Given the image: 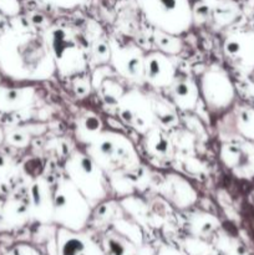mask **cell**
Returning <instances> with one entry per match:
<instances>
[{"label":"cell","mask_w":254,"mask_h":255,"mask_svg":"<svg viewBox=\"0 0 254 255\" xmlns=\"http://www.w3.org/2000/svg\"><path fill=\"white\" fill-rule=\"evenodd\" d=\"M11 19L0 36V69L17 81L51 80L57 72L44 31L20 15Z\"/></svg>","instance_id":"cell-1"},{"label":"cell","mask_w":254,"mask_h":255,"mask_svg":"<svg viewBox=\"0 0 254 255\" xmlns=\"http://www.w3.org/2000/svg\"><path fill=\"white\" fill-rule=\"evenodd\" d=\"M49 49L61 77L85 74L89 67V51L82 37L74 27L65 24H50L44 30Z\"/></svg>","instance_id":"cell-2"},{"label":"cell","mask_w":254,"mask_h":255,"mask_svg":"<svg viewBox=\"0 0 254 255\" xmlns=\"http://www.w3.org/2000/svg\"><path fill=\"white\" fill-rule=\"evenodd\" d=\"M86 152L107 173L117 171L136 172L141 167L133 142L116 131H104L86 146Z\"/></svg>","instance_id":"cell-3"},{"label":"cell","mask_w":254,"mask_h":255,"mask_svg":"<svg viewBox=\"0 0 254 255\" xmlns=\"http://www.w3.org/2000/svg\"><path fill=\"white\" fill-rule=\"evenodd\" d=\"M144 19L153 29L173 35L186 34L193 26L191 0H136Z\"/></svg>","instance_id":"cell-4"},{"label":"cell","mask_w":254,"mask_h":255,"mask_svg":"<svg viewBox=\"0 0 254 255\" xmlns=\"http://www.w3.org/2000/svg\"><path fill=\"white\" fill-rule=\"evenodd\" d=\"M64 169L67 178L84 194L91 207L107 198L110 183L106 172L86 152H72L65 162Z\"/></svg>","instance_id":"cell-5"},{"label":"cell","mask_w":254,"mask_h":255,"mask_svg":"<svg viewBox=\"0 0 254 255\" xmlns=\"http://www.w3.org/2000/svg\"><path fill=\"white\" fill-rule=\"evenodd\" d=\"M91 204L67 177L54 187V219L70 229H80L91 216Z\"/></svg>","instance_id":"cell-6"},{"label":"cell","mask_w":254,"mask_h":255,"mask_svg":"<svg viewBox=\"0 0 254 255\" xmlns=\"http://www.w3.org/2000/svg\"><path fill=\"white\" fill-rule=\"evenodd\" d=\"M199 94L209 111L228 109L236 100V87L228 72L219 65H211L198 80Z\"/></svg>","instance_id":"cell-7"},{"label":"cell","mask_w":254,"mask_h":255,"mask_svg":"<svg viewBox=\"0 0 254 255\" xmlns=\"http://www.w3.org/2000/svg\"><path fill=\"white\" fill-rule=\"evenodd\" d=\"M111 46V60L110 65L115 69L120 77L126 81L143 86L144 81V52L137 44L131 40L120 41L115 37H110Z\"/></svg>","instance_id":"cell-8"},{"label":"cell","mask_w":254,"mask_h":255,"mask_svg":"<svg viewBox=\"0 0 254 255\" xmlns=\"http://www.w3.org/2000/svg\"><path fill=\"white\" fill-rule=\"evenodd\" d=\"M116 109L120 120L138 133L144 134L157 126L151 97L141 90L131 89L125 92Z\"/></svg>","instance_id":"cell-9"},{"label":"cell","mask_w":254,"mask_h":255,"mask_svg":"<svg viewBox=\"0 0 254 255\" xmlns=\"http://www.w3.org/2000/svg\"><path fill=\"white\" fill-rule=\"evenodd\" d=\"M242 15L234 0H197L193 4V25L219 31L233 25Z\"/></svg>","instance_id":"cell-10"},{"label":"cell","mask_w":254,"mask_h":255,"mask_svg":"<svg viewBox=\"0 0 254 255\" xmlns=\"http://www.w3.org/2000/svg\"><path fill=\"white\" fill-rule=\"evenodd\" d=\"M223 54L228 64L239 74L249 76L254 72V30L237 29L223 40Z\"/></svg>","instance_id":"cell-11"},{"label":"cell","mask_w":254,"mask_h":255,"mask_svg":"<svg viewBox=\"0 0 254 255\" xmlns=\"http://www.w3.org/2000/svg\"><path fill=\"white\" fill-rule=\"evenodd\" d=\"M177 76L174 56L159 50L144 55V81L154 89H168Z\"/></svg>","instance_id":"cell-12"},{"label":"cell","mask_w":254,"mask_h":255,"mask_svg":"<svg viewBox=\"0 0 254 255\" xmlns=\"http://www.w3.org/2000/svg\"><path fill=\"white\" fill-rule=\"evenodd\" d=\"M254 142L229 141L221 147V159L224 166L237 176L252 177L254 174Z\"/></svg>","instance_id":"cell-13"},{"label":"cell","mask_w":254,"mask_h":255,"mask_svg":"<svg viewBox=\"0 0 254 255\" xmlns=\"http://www.w3.org/2000/svg\"><path fill=\"white\" fill-rule=\"evenodd\" d=\"M117 77L120 76L110 64L96 66L91 75L92 89L96 90L102 101L109 106L116 107L126 92Z\"/></svg>","instance_id":"cell-14"},{"label":"cell","mask_w":254,"mask_h":255,"mask_svg":"<svg viewBox=\"0 0 254 255\" xmlns=\"http://www.w3.org/2000/svg\"><path fill=\"white\" fill-rule=\"evenodd\" d=\"M29 213L39 221L54 219V188L44 177H37L27 189Z\"/></svg>","instance_id":"cell-15"},{"label":"cell","mask_w":254,"mask_h":255,"mask_svg":"<svg viewBox=\"0 0 254 255\" xmlns=\"http://www.w3.org/2000/svg\"><path fill=\"white\" fill-rule=\"evenodd\" d=\"M161 193L168 202L178 208H188L197 202L198 194L191 183L179 174L171 173L164 177Z\"/></svg>","instance_id":"cell-16"},{"label":"cell","mask_w":254,"mask_h":255,"mask_svg":"<svg viewBox=\"0 0 254 255\" xmlns=\"http://www.w3.org/2000/svg\"><path fill=\"white\" fill-rule=\"evenodd\" d=\"M168 94L174 107L184 112L193 111L201 99L198 82L186 75H177L168 87Z\"/></svg>","instance_id":"cell-17"},{"label":"cell","mask_w":254,"mask_h":255,"mask_svg":"<svg viewBox=\"0 0 254 255\" xmlns=\"http://www.w3.org/2000/svg\"><path fill=\"white\" fill-rule=\"evenodd\" d=\"M36 99V90L32 86H0V112L12 114L24 111L32 106Z\"/></svg>","instance_id":"cell-18"},{"label":"cell","mask_w":254,"mask_h":255,"mask_svg":"<svg viewBox=\"0 0 254 255\" xmlns=\"http://www.w3.org/2000/svg\"><path fill=\"white\" fill-rule=\"evenodd\" d=\"M143 147L149 156L159 161H169L173 157V144L159 126L152 127L143 134Z\"/></svg>","instance_id":"cell-19"},{"label":"cell","mask_w":254,"mask_h":255,"mask_svg":"<svg viewBox=\"0 0 254 255\" xmlns=\"http://www.w3.org/2000/svg\"><path fill=\"white\" fill-rule=\"evenodd\" d=\"M104 131V122L101 117L92 111L80 112L75 120V136L81 143L89 144Z\"/></svg>","instance_id":"cell-20"},{"label":"cell","mask_w":254,"mask_h":255,"mask_svg":"<svg viewBox=\"0 0 254 255\" xmlns=\"http://www.w3.org/2000/svg\"><path fill=\"white\" fill-rule=\"evenodd\" d=\"M151 101L154 116H156L157 126H159L161 128H171L178 124V116H177L176 107L173 104H167L164 100L159 99V97H151Z\"/></svg>","instance_id":"cell-21"},{"label":"cell","mask_w":254,"mask_h":255,"mask_svg":"<svg viewBox=\"0 0 254 255\" xmlns=\"http://www.w3.org/2000/svg\"><path fill=\"white\" fill-rule=\"evenodd\" d=\"M152 39H153L154 45L157 46V50L167 55H171V56H176L183 50V41H182L181 36H178V35L153 29Z\"/></svg>","instance_id":"cell-22"},{"label":"cell","mask_w":254,"mask_h":255,"mask_svg":"<svg viewBox=\"0 0 254 255\" xmlns=\"http://www.w3.org/2000/svg\"><path fill=\"white\" fill-rule=\"evenodd\" d=\"M236 128L244 139L254 142V109L251 106H241L237 109Z\"/></svg>","instance_id":"cell-23"},{"label":"cell","mask_w":254,"mask_h":255,"mask_svg":"<svg viewBox=\"0 0 254 255\" xmlns=\"http://www.w3.org/2000/svg\"><path fill=\"white\" fill-rule=\"evenodd\" d=\"M111 60V46L109 39L97 37L89 49V67L95 69L100 65L110 64Z\"/></svg>","instance_id":"cell-24"},{"label":"cell","mask_w":254,"mask_h":255,"mask_svg":"<svg viewBox=\"0 0 254 255\" xmlns=\"http://www.w3.org/2000/svg\"><path fill=\"white\" fill-rule=\"evenodd\" d=\"M131 172L117 171L110 174V187L115 188V191L121 196H129L134 189V182L129 178Z\"/></svg>","instance_id":"cell-25"},{"label":"cell","mask_w":254,"mask_h":255,"mask_svg":"<svg viewBox=\"0 0 254 255\" xmlns=\"http://www.w3.org/2000/svg\"><path fill=\"white\" fill-rule=\"evenodd\" d=\"M32 133L24 128H12L5 133V141L16 148H25L31 142Z\"/></svg>","instance_id":"cell-26"},{"label":"cell","mask_w":254,"mask_h":255,"mask_svg":"<svg viewBox=\"0 0 254 255\" xmlns=\"http://www.w3.org/2000/svg\"><path fill=\"white\" fill-rule=\"evenodd\" d=\"M72 91L76 96L79 97H86L89 96L90 92L92 90V85H91V77L85 76L84 74L77 75V76L72 77Z\"/></svg>","instance_id":"cell-27"},{"label":"cell","mask_w":254,"mask_h":255,"mask_svg":"<svg viewBox=\"0 0 254 255\" xmlns=\"http://www.w3.org/2000/svg\"><path fill=\"white\" fill-rule=\"evenodd\" d=\"M36 1L52 9L74 10L86 4L87 0H36Z\"/></svg>","instance_id":"cell-28"},{"label":"cell","mask_w":254,"mask_h":255,"mask_svg":"<svg viewBox=\"0 0 254 255\" xmlns=\"http://www.w3.org/2000/svg\"><path fill=\"white\" fill-rule=\"evenodd\" d=\"M21 9L20 0H0V14L2 16L16 17L21 12Z\"/></svg>","instance_id":"cell-29"},{"label":"cell","mask_w":254,"mask_h":255,"mask_svg":"<svg viewBox=\"0 0 254 255\" xmlns=\"http://www.w3.org/2000/svg\"><path fill=\"white\" fill-rule=\"evenodd\" d=\"M12 166H14V163L9 157L5 156V154H0V177L6 176L12 169Z\"/></svg>","instance_id":"cell-30"},{"label":"cell","mask_w":254,"mask_h":255,"mask_svg":"<svg viewBox=\"0 0 254 255\" xmlns=\"http://www.w3.org/2000/svg\"><path fill=\"white\" fill-rule=\"evenodd\" d=\"M2 138H5V134L2 133V131H1V129H0V142L2 141Z\"/></svg>","instance_id":"cell-31"},{"label":"cell","mask_w":254,"mask_h":255,"mask_svg":"<svg viewBox=\"0 0 254 255\" xmlns=\"http://www.w3.org/2000/svg\"><path fill=\"white\" fill-rule=\"evenodd\" d=\"M249 2H251L252 5H254V0H249Z\"/></svg>","instance_id":"cell-32"},{"label":"cell","mask_w":254,"mask_h":255,"mask_svg":"<svg viewBox=\"0 0 254 255\" xmlns=\"http://www.w3.org/2000/svg\"><path fill=\"white\" fill-rule=\"evenodd\" d=\"M1 16H2V15H1V14H0V19H1Z\"/></svg>","instance_id":"cell-33"},{"label":"cell","mask_w":254,"mask_h":255,"mask_svg":"<svg viewBox=\"0 0 254 255\" xmlns=\"http://www.w3.org/2000/svg\"><path fill=\"white\" fill-rule=\"evenodd\" d=\"M252 75H253V76H254V72H253V74H252Z\"/></svg>","instance_id":"cell-34"},{"label":"cell","mask_w":254,"mask_h":255,"mask_svg":"<svg viewBox=\"0 0 254 255\" xmlns=\"http://www.w3.org/2000/svg\"><path fill=\"white\" fill-rule=\"evenodd\" d=\"M0 114H1V112H0Z\"/></svg>","instance_id":"cell-35"}]
</instances>
